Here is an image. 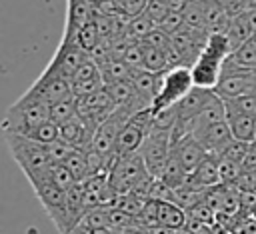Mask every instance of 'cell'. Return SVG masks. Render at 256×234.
Returning <instances> with one entry per match:
<instances>
[{
  "label": "cell",
  "mask_w": 256,
  "mask_h": 234,
  "mask_svg": "<svg viewBox=\"0 0 256 234\" xmlns=\"http://www.w3.org/2000/svg\"><path fill=\"white\" fill-rule=\"evenodd\" d=\"M76 114H78V98H76V96L50 104V120L56 122L58 126H60L62 122L74 118Z\"/></svg>",
  "instance_id": "22"
},
{
  "label": "cell",
  "mask_w": 256,
  "mask_h": 234,
  "mask_svg": "<svg viewBox=\"0 0 256 234\" xmlns=\"http://www.w3.org/2000/svg\"><path fill=\"white\" fill-rule=\"evenodd\" d=\"M118 2H120V0H118Z\"/></svg>",
  "instance_id": "45"
},
{
  "label": "cell",
  "mask_w": 256,
  "mask_h": 234,
  "mask_svg": "<svg viewBox=\"0 0 256 234\" xmlns=\"http://www.w3.org/2000/svg\"><path fill=\"white\" fill-rule=\"evenodd\" d=\"M136 70H132L122 58H112L106 64L100 66V74L104 80V86L114 84V82H122V80H132Z\"/></svg>",
  "instance_id": "18"
},
{
  "label": "cell",
  "mask_w": 256,
  "mask_h": 234,
  "mask_svg": "<svg viewBox=\"0 0 256 234\" xmlns=\"http://www.w3.org/2000/svg\"><path fill=\"white\" fill-rule=\"evenodd\" d=\"M214 98H216V90L194 86V88L178 102V120H180V122H188V120L194 118L198 112H202Z\"/></svg>",
  "instance_id": "10"
},
{
  "label": "cell",
  "mask_w": 256,
  "mask_h": 234,
  "mask_svg": "<svg viewBox=\"0 0 256 234\" xmlns=\"http://www.w3.org/2000/svg\"><path fill=\"white\" fill-rule=\"evenodd\" d=\"M186 174H188V172L184 170V166H182V162H180V158H178V154H176V148L172 146V148H170L168 162H166V166H164V172H162L160 180H164L170 188H178V186L184 184Z\"/></svg>",
  "instance_id": "20"
},
{
  "label": "cell",
  "mask_w": 256,
  "mask_h": 234,
  "mask_svg": "<svg viewBox=\"0 0 256 234\" xmlns=\"http://www.w3.org/2000/svg\"><path fill=\"white\" fill-rule=\"evenodd\" d=\"M94 16V8L90 0H68L66 2V24L64 28L80 30Z\"/></svg>",
  "instance_id": "16"
},
{
  "label": "cell",
  "mask_w": 256,
  "mask_h": 234,
  "mask_svg": "<svg viewBox=\"0 0 256 234\" xmlns=\"http://www.w3.org/2000/svg\"><path fill=\"white\" fill-rule=\"evenodd\" d=\"M206 2H218V0H206Z\"/></svg>",
  "instance_id": "43"
},
{
  "label": "cell",
  "mask_w": 256,
  "mask_h": 234,
  "mask_svg": "<svg viewBox=\"0 0 256 234\" xmlns=\"http://www.w3.org/2000/svg\"><path fill=\"white\" fill-rule=\"evenodd\" d=\"M100 32H98V26H96V22L94 20H90V22H86L82 28H80V34H78V42H80V46L90 54L98 44H100Z\"/></svg>",
  "instance_id": "28"
},
{
  "label": "cell",
  "mask_w": 256,
  "mask_h": 234,
  "mask_svg": "<svg viewBox=\"0 0 256 234\" xmlns=\"http://www.w3.org/2000/svg\"><path fill=\"white\" fill-rule=\"evenodd\" d=\"M242 170H256V140L248 142V150L242 160Z\"/></svg>",
  "instance_id": "38"
},
{
  "label": "cell",
  "mask_w": 256,
  "mask_h": 234,
  "mask_svg": "<svg viewBox=\"0 0 256 234\" xmlns=\"http://www.w3.org/2000/svg\"><path fill=\"white\" fill-rule=\"evenodd\" d=\"M28 136H30L32 140L40 142V144H48V142L60 138V126H58L56 122H52V120H46V122H42L38 128H34Z\"/></svg>",
  "instance_id": "29"
},
{
  "label": "cell",
  "mask_w": 256,
  "mask_h": 234,
  "mask_svg": "<svg viewBox=\"0 0 256 234\" xmlns=\"http://www.w3.org/2000/svg\"><path fill=\"white\" fill-rule=\"evenodd\" d=\"M166 2H168V6H170L172 10H182L188 0H166Z\"/></svg>",
  "instance_id": "41"
},
{
  "label": "cell",
  "mask_w": 256,
  "mask_h": 234,
  "mask_svg": "<svg viewBox=\"0 0 256 234\" xmlns=\"http://www.w3.org/2000/svg\"><path fill=\"white\" fill-rule=\"evenodd\" d=\"M170 148H172V130L152 128L146 134V138L140 146V154L144 158V164H146L150 176H154V178L162 176L164 166L170 156Z\"/></svg>",
  "instance_id": "7"
},
{
  "label": "cell",
  "mask_w": 256,
  "mask_h": 234,
  "mask_svg": "<svg viewBox=\"0 0 256 234\" xmlns=\"http://www.w3.org/2000/svg\"><path fill=\"white\" fill-rule=\"evenodd\" d=\"M172 146L176 148V154H178V158H180V162L188 174L194 172L200 166V162L208 156V150L192 134H184V136L172 140Z\"/></svg>",
  "instance_id": "9"
},
{
  "label": "cell",
  "mask_w": 256,
  "mask_h": 234,
  "mask_svg": "<svg viewBox=\"0 0 256 234\" xmlns=\"http://www.w3.org/2000/svg\"><path fill=\"white\" fill-rule=\"evenodd\" d=\"M146 130L134 122H126L124 128L120 130L118 138H116V146H114V156H126V154H134L140 150L144 138H146Z\"/></svg>",
  "instance_id": "12"
},
{
  "label": "cell",
  "mask_w": 256,
  "mask_h": 234,
  "mask_svg": "<svg viewBox=\"0 0 256 234\" xmlns=\"http://www.w3.org/2000/svg\"><path fill=\"white\" fill-rule=\"evenodd\" d=\"M38 202L42 204L46 216L52 220L56 226L58 234H68L70 232V220H68V210H66V190L54 184L52 174L48 178L36 180L30 184Z\"/></svg>",
  "instance_id": "4"
},
{
  "label": "cell",
  "mask_w": 256,
  "mask_h": 234,
  "mask_svg": "<svg viewBox=\"0 0 256 234\" xmlns=\"http://www.w3.org/2000/svg\"><path fill=\"white\" fill-rule=\"evenodd\" d=\"M44 148H46L48 158H50V162H52V164H64V162H66V158L76 150V148H74L68 140H64V138H56V140H52V142L44 144Z\"/></svg>",
  "instance_id": "26"
},
{
  "label": "cell",
  "mask_w": 256,
  "mask_h": 234,
  "mask_svg": "<svg viewBox=\"0 0 256 234\" xmlns=\"http://www.w3.org/2000/svg\"><path fill=\"white\" fill-rule=\"evenodd\" d=\"M244 16H246V22L250 24L252 32L256 34V8H248V10L244 12Z\"/></svg>",
  "instance_id": "40"
},
{
  "label": "cell",
  "mask_w": 256,
  "mask_h": 234,
  "mask_svg": "<svg viewBox=\"0 0 256 234\" xmlns=\"http://www.w3.org/2000/svg\"><path fill=\"white\" fill-rule=\"evenodd\" d=\"M226 34H228L230 44H232V48H234V50H236L238 46H242L246 40H250V38L254 36V32H252L250 24L246 22V16H244V14L230 18V24H228Z\"/></svg>",
  "instance_id": "21"
},
{
  "label": "cell",
  "mask_w": 256,
  "mask_h": 234,
  "mask_svg": "<svg viewBox=\"0 0 256 234\" xmlns=\"http://www.w3.org/2000/svg\"><path fill=\"white\" fill-rule=\"evenodd\" d=\"M222 6H224V10H226V14L230 16V18H234V16H240V14H244L250 6H248V0H218Z\"/></svg>",
  "instance_id": "37"
},
{
  "label": "cell",
  "mask_w": 256,
  "mask_h": 234,
  "mask_svg": "<svg viewBox=\"0 0 256 234\" xmlns=\"http://www.w3.org/2000/svg\"><path fill=\"white\" fill-rule=\"evenodd\" d=\"M46 120H50V104L24 92L6 110L4 120H2V132L28 136L34 128H38Z\"/></svg>",
  "instance_id": "2"
},
{
  "label": "cell",
  "mask_w": 256,
  "mask_h": 234,
  "mask_svg": "<svg viewBox=\"0 0 256 234\" xmlns=\"http://www.w3.org/2000/svg\"><path fill=\"white\" fill-rule=\"evenodd\" d=\"M64 164L70 168V172L76 176V180H78V182H84V180L90 176L86 150H78V148H76V150L66 158V162H64Z\"/></svg>",
  "instance_id": "25"
},
{
  "label": "cell",
  "mask_w": 256,
  "mask_h": 234,
  "mask_svg": "<svg viewBox=\"0 0 256 234\" xmlns=\"http://www.w3.org/2000/svg\"><path fill=\"white\" fill-rule=\"evenodd\" d=\"M158 28V22H154L150 16H146V14H140V16H136V18H132L130 20V26H128V36L132 38V40H136V42H142L152 30H156Z\"/></svg>",
  "instance_id": "24"
},
{
  "label": "cell",
  "mask_w": 256,
  "mask_h": 234,
  "mask_svg": "<svg viewBox=\"0 0 256 234\" xmlns=\"http://www.w3.org/2000/svg\"><path fill=\"white\" fill-rule=\"evenodd\" d=\"M194 88L192 70L190 66H172L166 72L160 74L158 92L150 104L152 112H158L162 108H168L172 104H178L190 90Z\"/></svg>",
  "instance_id": "3"
},
{
  "label": "cell",
  "mask_w": 256,
  "mask_h": 234,
  "mask_svg": "<svg viewBox=\"0 0 256 234\" xmlns=\"http://www.w3.org/2000/svg\"><path fill=\"white\" fill-rule=\"evenodd\" d=\"M158 26H160L164 32H168V34L172 36V34L180 32L182 28H186V22H184V16H182L180 10H172V12H170Z\"/></svg>",
  "instance_id": "35"
},
{
  "label": "cell",
  "mask_w": 256,
  "mask_h": 234,
  "mask_svg": "<svg viewBox=\"0 0 256 234\" xmlns=\"http://www.w3.org/2000/svg\"><path fill=\"white\" fill-rule=\"evenodd\" d=\"M252 216H256V212H254V214H252Z\"/></svg>",
  "instance_id": "44"
},
{
  "label": "cell",
  "mask_w": 256,
  "mask_h": 234,
  "mask_svg": "<svg viewBox=\"0 0 256 234\" xmlns=\"http://www.w3.org/2000/svg\"><path fill=\"white\" fill-rule=\"evenodd\" d=\"M172 12V8L168 6V2L166 0H148V6H146V10H144V14L146 16H150L154 22H162L168 14Z\"/></svg>",
  "instance_id": "34"
},
{
  "label": "cell",
  "mask_w": 256,
  "mask_h": 234,
  "mask_svg": "<svg viewBox=\"0 0 256 234\" xmlns=\"http://www.w3.org/2000/svg\"><path fill=\"white\" fill-rule=\"evenodd\" d=\"M142 54H144V70L154 72V74H162L170 68L166 50L156 48L148 42H142Z\"/></svg>",
  "instance_id": "19"
},
{
  "label": "cell",
  "mask_w": 256,
  "mask_h": 234,
  "mask_svg": "<svg viewBox=\"0 0 256 234\" xmlns=\"http://www.w3.org/2000/svg\"><path fill=\"white\" fill-rule=\"evenodd\" d=\"M210 154H222V150L234 140V136H232V132H230V126H228V122L226 120H222V122H216V124H212V126H208V128H204L202 132H198L196 136H194Z\"/></svg>",
  "instance_id": "11"
},
{
  "label": "cell",
  "mask_w": 256,
  "mask_h": 234,
  "mask_svg": "<svg viewBox=\"0 0 256 234\" xmlns=\"http://www.w3.org/2000/svg\"><path fill=\"white\" fill-rule=\"evenodd\" d=\"M222 64H224V60H218L214 56H208V54L200 52L196 62L190 66L194 86L214 90L218 86L220 78H222Z\"/></svg>",
  "instance_id": "8"
},
{
  "label": "cell",
  "mask_w": 256,
  "mask_h": 234,
  "mask_svg": "<svg viewBox=\"0 0 256 234\" xmlns=\"http://www.w3.org/2000/svg\"><path fill=\"white\" fill-rule=\"evenodd\" d=\"M50 174H52V180L56 186H60L62 190H68L70 186H74L78 180L76 176L70 172V168L66 164H52L50 166Z\"/></svg>",
  "instance_id": "31"
},
{
  "label": "cell",
  "mask_w": 256,
  "mask_h": 234,
  "mask_svg": "<svg viewBox=\"0 0 256 234\" xmlns=\"http://www.w3.org/2000/svg\"><path fill=\"white\" fill-rule=\"evenodd\" d=\"M188 222V212L174 200H158V224L182 230Z\"/></svg>",
  "instance_id": "13"
},
{
  "label": "cell",
  "mask_w": 256,
  "mask_h": 234,
  "mask_svg": "<svg viewBox=\"0 0 256 234\" xmlns=\"http://www.w3.org/2000/svg\"><path fill=\"white\" fill-rule=\"evenodd\" d=\"M30 96H36L48 104L66 100L74 96L72 80L60 72V68L50 60L48 66L42 70V74L32 82V86L26 90Z\"/></svg>",
  "instance_id": "6"
},
{
  "label": "cell",
  "mask_w": 256,
  "mask_h": 234,
  "mask_svg": "<svg viewBox=\"0 0 256 234\" xmlns=\"http://www.w3.org/2000/svg\"><path fill=\"white\" fill-rule=\"evenodd\" d=\"M158 82H160V74L148 72V70H136L132 76V84L134 90L138 94V98L144 102V106H150L156 92H158Z\"/></svg>",
  "instance_id": "14"
},
{
  "label": "cell",
  "mask_w": 256,
  "mask_h": 234,
  "mask_svg": "<svg viewBox=\"0 0 256 234\" xmlns=\"http://www.w3.org/2000/svg\"><path fill=\"white\" fill-rule=\"evenodd\" d=\"M248 6L250 8H256V0H248Z\"/></svg>",
  "instance_id": "42"
},
{
  "label": "cell",
  "mask_w": 256,
  "mask_h": 234,
  "mask_svg": "<svg viewBox=\"0 0 256 234\" xmlns=\"http://www.w3.org/2000/svg\"><path fill=\"white\" fill-rule=\"evenodd\" d=\"M132 70H144V54H142V42H132L122 58Z\"/></svg>",
  "instance_id": "33"
},
{
  "label": "cell",
  "mask_w": 256,
  "mask_h": 234,
  "mask_svg": "<svg viewBox=\"0 0 256 234\" xmlns=\"http://www.w3.org/2000/svg\"><path fill=\"white\" fill-rule=\"evenodd\" d=\"M148 234H178V230L170 228V226H164V224H154L150 228H144Z\"/></svg>",
  "instance_id": "39"
},
{
  "label": "cell",
  "mask_w": 256,
  "mask_h": 234,
  "mask_svg": "<svg viewBox=\"0 0 256 234\" xmlns=\"http://www.w3.org/2000/svg\"><path fill=\"white\" fill-rule=\"evenodd\" d=\"M218 162H220V156L218 154H210L200 162V166L190 172L194 174L196 182L206 186V188H212V186H218L220 184V168H218Z\"/></svg>",
  "instance_id": "17"
},
{
  "label": "cell",
  "mask_w": 256,
  "mask_h": 234,
  "mask_svg": "<svg viewBox=\"0 0 256 234\" xmlns=\"http://www.w3.org/2000/svg\"><path fill=\"white\" fill-rule=\"evenodd\" d=\"M218 168H220V184H226V186H234L238 176H240V170L242 166L228 160V158H222L220 156V162H218Z\"/></svg>",
  "instance_id": "30"
},
{
  "label": "cell",
  "mask_w": 256,
  "mask_h": 234,
  "mask_svg": "<svg viewBox=\"0 0 256 234\" xmlns=\"http://www.w3.org/2000/svg\"><path fill=\"white\" fill-rule=\"evenodd\" d=\"M226 122L230 126L234 140H242V142L256 140V118L238 112H226Z\"/></svg>",
  "instance_id": "15"
},
{
  "label": "cell",
  "mask_w": 256,
  "mask_h": 234,
  "mask_svg": "<svg viewBox=\"0 0 256 234\" xmlns=\"http://www.w3.org/2000/svg\"><path fill=\"white\" fill-rule=\"evenodd\" d=\"M120 12L128 18H136L140 14H144L146 6H148V0H120Z\"/></svg>",
  "instance_id": "36"
},
{
  "label": "cell",
  "mask_w": 256,
  "mask_h": 234,
  "mask_svg": "<svg viewBox=\"0 0 256 234\" xmlns=\"http://www.w3.org/2000/svg\"><path fill=\"white\" fill-rule=\"evenodd\" d=\"M246 150H248V142H242V140H232L224 150H222V158H228V160H232V162H236V164H240L242 166V160H244V156H246Z\"/></svg>",
  "instance_id": "32"
},
{
  "label": "cell",
  "mask_w": 256,
  "mask_h": 234,
  "mask_svg": "<svg viewBox=\"0 0 256 234\" xmlns=\"http://www.w3.org/2000/svg\"><path fill=\"white\" fill-rule=\"evenodd\" d=\"M148 176L150 172L144 164L140 150L134 154H126V156H114L112 166H110V184L114 186L116 194L134 192V188Z\"/></svg>",
  "instance_id": "5"
},
{
  "label": "cell",
  "mask_w": 256,
  "mask_h": 234,
  "mask_svg": "<svg viewBox=\"0 0 256 234\" xmlns=\"http://www.w3.org/2000/svg\"><path fill=\"white\" fill-rule=\"evenodd\" d=\"M4 138H6L12 158L16 160V164L20 166V170L24 172V176L30 184L50 176L52 162L48 158L44 144L32 140L30 136H24V134H4Z\"/></svg>",
  "instance_id": "1"
},
{
  "label": "cell",
  "mask_w": 256,
  "mask_h": 234,
  "mask_svg": "<svg viewBox=\"0 0 256 234\" xmlns=\"http://www.w3.org/2000/svg\"><path fill=\"white\" fill-rule=\"evenodd\" d=\"M224 104H226V112H238V114L256 118V92L228 98V100H224Z\"/></svg>",
  "instance_id": "23"
},
{
  "label": "cell",
  "mask_w": 256,
  "mask_h": 234,
  "mask_svg": "<svg viewBox=\"0 0 256 234\" xmlns=\"http://www.w3.org/2000/svg\"><path fill=\"white\" fill-rule=\"evenodd\" d=\"M232 58H234L238 64L246 66V68L256 70V34H254L250 40H246L242 46H238V48L232 52Z\"/></svg>",
  "instance_id": "27"
}]
</instances>
